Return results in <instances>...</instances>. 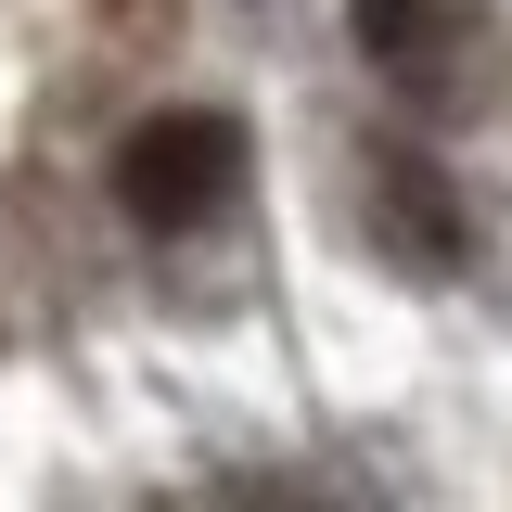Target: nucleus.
<instances>
[{"instance_id": "obj_2", "label": "nucleus", "mask_w": 512, "mask_h": 512, "mask_svg": "<svg viewBox=\"0 0 512 512\" xmlns=\"http://www.w3.org/2000/svg\"><path fill=\"white\" fill-rule=\"evenodd\" d=\"M372 231H384L397 269H423V282H436V269H461V192H448L423 154H397V141H384V154H372Z\"/></svg>"}, {"instance_id": "obj_1", "label": "nucleus", "mask_w": 512, "mask_h": 512, "mask_svg": "<svg viewBox=\"0 0 512 512\" xmlns=\"http://www.w3.org/2000/svg\"><path fill=\"white\" fill-rule=\"evenodd\" d=\"M231 192H244V116L218 103H167L116 141V205L141 231H205Z\"/></svg>"}, {"instance_id": "obj_3", "label": "nucleus", "mask_w": 512, "mask_h": 512, "mask_svg": "<svg viewBox=\"0 0 512 512\" xmlns=\"http://www.w3.org/2000/svg\"><path fill=\"white\" fill-rule=\"evenodd\" d=\"M346 26H359V52H372V77H397V90H436L448 77V0H346Z\"/></svg>"}]
</instances>
